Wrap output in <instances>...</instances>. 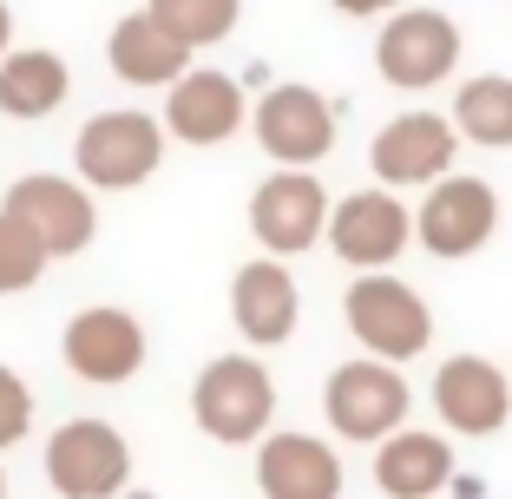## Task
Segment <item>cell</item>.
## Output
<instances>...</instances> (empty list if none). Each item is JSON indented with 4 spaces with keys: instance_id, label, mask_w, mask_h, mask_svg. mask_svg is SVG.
<instances>
[{
    "instance_id": "obj_1",
    "label": "cell",
    "mask_w": 512,
    "mask_h": 499,
    "mask_svg": "<svg viewBox=\"0 0 512 499\" xmlns=\"http://www.w3.org/2000/svg\"><path fill=\"white\" fill-rule=\"evenodd\" d=\"M342 316H348V335L388 368L414 362V355L434 342V309H427V296L414 283H401L394 270L355 276L348 296H342Z\"/></svg>"
},
{
    "instance_id": "obj_3",
    "label": "cell",
    "mask_w": 512,
    "mask_h": 499,
    "mask_svg": "<svg viewBox=\"0 0 512 499\" xmlns=\"http://www.w3.org/2000/svg\"><path fill=\"white\" fill-rule=\"evenodd\" d=\"M73 165H79L86 191H132V184H145L151 171L165 165V125L132 106L92 112L73 138Z\"/></svg>"
},
{
    "instance_id": "obj_22",
    "label": "cell",
    "mask_w": 512,
    "mask_h": 499,
    "mask_svg": "<svg viewBox=\"0 0 512 499\" xmlns=\"http://www.w3.org/2000/svg\"><path fill=\"white\" fill-rule=\"evenodd\" d=\"M151 14H158L197 53V46H217V40H230V33H237L243 0H151Z\"/></svg>"
},
{
    "instance_id": "obj_26",
    "label": "cell",
    "mask_w": 512,
    "mask_h": 499,
    "mask_svg": "<svg viewBox=\"0 0 512 499\" xmlns=\"http://www.w3.org/2000/svg\"><path fill=\"white\" fill-rule=\"evenodd\" d=\"M14 53V14H7V0H0V60Z\"/></svg>"
},
{
    "instance_id": "obj_19",
    "label": "cell",
    "mask_w": 512,
    "mask_h": 499,
    "mask_svg": "<svg viewBox=\"0 0 512 499\" xmlns=\"http://www.w3.org/2000/svg\"><path fill=\"white\" fill-rule=\"evenodd\" d=\"M375 486L388 499H440L453 486V440L427 427H401L375 447Z\"/></svg>"
},
{
    "instance_id": "obj_17",
    "label": "cell",
    "mask_w": 512,
    "mask_h": 499,
    "mask_svg": "<svg viewBox=\"0 0 512 499\" xmlns=\"http://www.w3.org/2000/svg\"><path fill=\"white\" fill-rule=\"evenodd\" d=\"M256 493L263 499H342V460L316 434L256 440Z\"/></svg>"
},
{
    "instance_id": "obj_6",
    "label": "cell",
    "mask_w": 512,
    "mask_h": 499,
    "mask_svg": "<svg viewBox=\"0 0 512 499\" xmlns=\"http://www.w3.org/2000/svg\"><path fill=\"white\" fill-rule=\"evenodd\" d=\"M453 66H460V27H453V14H440V7H401V14H388V27L375 40V73L394 92H427L440 79H453Z\"/></svg>"
},
{
    "instance_id": "obj_15",
    "label": "cell",
    "mask_w": 512,
    "mask_h": 499,
    "mask_svg": "<svg viewBox=\"0 0 512 499\" xmlns=\"http://www.w3.org/2000/svg\"><path fill=\"white\" fill-rule=\"evenodd\" d=\"M230 322L250 348H283L302 322V289L289 276V263L276 257H250L230 276Z\"/></svg>"
},
{
    "instance_id": "obj_18",
    "label": "cell",
    "mask_w": 512,
    "mask_h": 499,
    "mask_svg": "<svg viewBox=\"0 0 512 499\" xmlns=\"http://www.w3.org/2000/svg\"><path fill=\"white\" fill-rule=\"evenodd\" d=\"M106 60L125 86H178V79L191 73V46L151 14V7H138V14H125L119 27H112Z\"/></svg>"
},
{
    "instance_id": "obj_21",
    "label": "cell",
    "mask_w": 512,
    "mask_h": 499,
    "mask_svg": "<svg viewBox=\"0 0 512 499\" xmlns=\"http://www.w3.org/2000/svg\"><path fill=\"white\" fill-rule=\"evenodd\" d=\"M453 132L467 145H486V152H512V79L506 73H480L453 92Z\"/></svg>"
},
{
    "instance_id": "obj_12",
    "label": "cell",
    "mask_w": 512,
    "mask_h": 499,
    "mask_svg": "<svg viewBox=\"0 0 512 499\" xmlns=\"http://www.w3.org/2000/svg\"><path fill=\"white\" fill-rule=\"evenodd\" d=\"M256 145L276 171H316L335 152V106L316 86H276L256 99Z\"/></svg>"
},
{
    "instance_id": "obj_23",
    "label": "cell",
    "mask_w": 512,
    "mask_h": 499,
    "mask_svg": "<svg viewBox=\"0 0 512 499\" xmlns=\"http://www.w3.org/2000/svg\"><path fill=\"white\" fill-rule=\"evenodd\" d=\"M46 250L40 237H33L27 224H20L14 211H0V296H20V289H33L46 276Z\"/></svg>"
},
{
    "instance_id": "obj_2",
    "label": "cell",
    "mask_w": 512,
    "mask_h": 499,
    "mask_svg": "<svg viewBox=\"0 0 512 499\" xmlns=\"http://www.w3.org/2000/svg\"><path fill=\"white\" fill-rule=\"evenodd\" d=\"M191 421L217 440V447H250L270 434L276 421V381L256 355H217L204 375L191 381Z\"/></svg>"
},
{
    "instance_id": "obj_8",
    "label": "cell",
    "mask_w": 512,
    "mask_h": 499,
    "mask_svg": "<svg viewBox=\"0 0 512 499\" xmlns=\"http://www.w3.org/2000/svg\"><path fill=\"white\" fill-rule=\"evenodd\" d=\"M250 237L270 250L276 263L302 257L309 243L329 237V191L316 171H270L250 191Z\"/></svg>"
},
{
    "instance_id": "obj_13",
    "label": "cell",
    "mask_w": 512,
    "mask_h": 499,
    "mask_svg": "<svg viewBox=\"0 0 512 499\" xmlns=\"http://www.w3.org/2000/svg\"><path fill=\"white\" fill-rule=\"evenodd\" d=\"M407 237H414V211H407L394 191H381V184L329 204V250L362 276L388 270V263L407 250Z\"/></svg>"
},
{
    "instance_id": "obj_11",
    "label": "cell",
    "mask_w": 512,
    "mask_h": 499,
    "mask_svg": "<svg viewBox=\"0 0 512 499\" xmlns=\"http://www.w3.org/2000/svg\"><path fill=\"white\" fill-rule=\"evenodd\" d=\"M499 230V197L486 178H440L434 191L421 197V211H414V237H421L427 257H480L486 243Z\"/></svg>"
},
{
    "instance_id": "obj_5",
    "label": "cell",
    "mask_w": 512,
    "mask_h": 499,
    "mask_svg": "<svg viewBox=\"0 0 512 499\" xmlns=\"http://www.w3.org/2000/svg\"><path fill=\"white\" fill-rule=\"evenodd\" d=\"M407 408H414V394H407L401 368L375 362V355L342 362L329 375V388H322V414H329V427L342 440H362V447H381L388 434H401Z\"/></svg>"
},
{
    "instance_id": "obj_7",
    "label": "cell",
    "mask_w": 512,
    "mask_h": 499,
    "mask_svg": "<svg viewBox=\"0 0 512 499\" xmlns=\"http://www.w3.org/2000/svg\"><path fill=\"white\" fill-rule=\"evenodd\" d=\"M453 152H460V132H453L447 112H401L375 132L368 145V165H375L381 191H434L440 178H453Z\"/></svg>"
},
{
    "instance_id": "obj_20",
    "label": "cell",
    "mask_w": 512,
    "mask_h": 499,
    "mask_svg": "<svg viewBox=\"0 0 512 499\" xmlns=\"http://www.w3.org/2000/svg\"><path fill=\"white\" fill-rule=\"evenodd\" d=\"M66 92H73V66L46 46H14L0 60V112L7 119H46L66 106Z\"/></svg>"
},
{
    "instance_id": "obj_9",
    "label": "cell",
    "mask_w": 512,
    "mask_h": 499,
    "mask_svg": "<svg viewBox=\"0 0 512 499\" xmlns=\"http://www.w3.org/2000/svg\"><path fill=\"white\" fill-rule=\"evenodd\" d=\"M60 355H66V368H73L79 381H92V388H119V381H132L138 368H145L151 335H145V322H138L132 309L92 303V309H79V316L66 322Z\"/></svg>"
},
{
    "instance_id": "obj_27",
    "label": "cell",
    "mask_w": 512,
    "mask_h": 499,
    "mask_svg": "<svg viewBox=\"0 0 512 499\" xmlns=\"http://www.w3.org/2000/svg\"><path fill=\"white\" fill-rule=\"evenodd\" d=\"M0 499H7V467H0Z\"/></svg>"
},
{
    "instance_id": "obj_14",
    "label": "cell",
    "mask_w": 512,
    "mask_h": 499,
    "mask_svg": "<svg viewBox=\"0 0 512 499\" xmlns=\"http://www.w3.org/2000/svg\"><path fill=\"white\" fill-rule=\"evenodd\" d=\"M434 414L447 421V434H499L512 421V375L486 355H447L434 368Z\"/></svg>"
},
{
    "instance_id": "obj_25",
    "label": "cell",
    "mask_w": 512,
    "mask_h": 499,
    "mask_svg": "<svg viewBox=\"0 0 512 499\" xmlns=\"http://www.w3.org/2000/svg\"><path fill=\"white\" fill-rule=\"evenodd\" d=\"M335 14H355V20H368V14H401V0H335Z\"/></svg>"
},
{
    "instance_id": "obj_24",
    "label": "cell",
    "mask_w": 512,
    "mask_h": 499,
    "mask_svg": "<svg viewBox=\"0 0 512 499\" xmlns=\"http://www.w3.org/2000/svg\"><path fill=\"white\" fill-rule=\"evenodd\" d=\"M27 434H33V388L7 362H0V454H7V447H20Z\"/></svg>"
},
{
    "instance_id": "obj_10",
    "label": "cell",
    "mask_w": 512,
    "mask_h": 499,
    "mask_svg": "<svg viewBox=\"0 0 512 499\" xmlns=\"http://www.w3.org/2000/svg\"><path fill=\"white\" fill-rule=\"evenodd\" d=\"M7 211L40 237L46 257H79L92 237H99V204L79 178H60V171H27L7 191Z\"/></svg>"
},
{
    "instance_id": "obj_4",
    "label": "cell",
    "mask_w": 512,
    "mask_h": 499,
    "mask_svg": "<svg viewBox=\"0 0 512 499\" xmlns=\"http://www.w3.org/2000/svg\"><path fill=\"white\" fill-rule=\"evenodd\" d=\"M46 486L60 499H119L132 486L125 434L112 421H92V414L53 427V440H46Z\"/></svg>"
},
{
    "instance_id": "obj_16",
    "label": "cell",
    "mask_w": 512,
    "mask_h": 499,
    "mask_svg": "<svg viewBox=\"0 0 512 499\" xmlns=\"http://www.w3.org/2000/svg\"><path fill=\"white\" fill-rule=\"evenodd\" d=\"M250 106H243V86L230 73H211V66H191L178 86L165 92V132L197 145V152H211L224 138L243 132Z\"/></svg>"
}]
</instances>
